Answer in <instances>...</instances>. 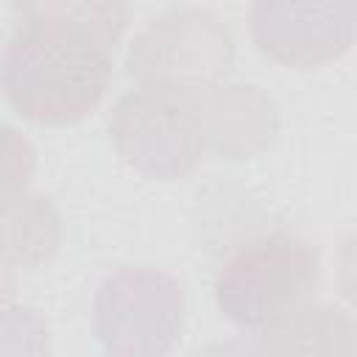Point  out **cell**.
Returning a JSON list of instances; mask_svg holds the SVG:
<instances>
[{
  "label": "cell",
  "mask_w": 357,
  "mask_h": 357,
  "mask_svg": "<svg viewBox=\"0 0 357 357\" xmlns=\"http://www.w3.org/2000/svg\"><path fill=\"white\" fill-rule=\"evenodd\" d=\"M14 290H17V271L0 265V307L3 304H11Z\"/></svg>",
  "instance_id": "4fadbf2b"
},
{
  "label": "cell",
  "mask_w": 357,
  "mask_h": 357,
  "mask_svg": "<svg viewBox=\"0 0 357 357\" xmlns=\"http://www.w3.org/2000/svg\"><path fill=\"white\" fill-rule=\"evenodd\" d=\"M204 148L226 159H248L279 134L276 100L257 84H218L187 98Z\"/></svg>",
  "instance_id": "52a82bcc"
},
{
  "label": "cell",
  "mask_w": 357,
  "mask_h": 357,
  "mask_svg": "<svg viewBox=\"0 0 357 357\" xmlns=\"http://www.w3.org/2000/svg\"><path fill=\"white\" fill-rule=\"evenodd\" d=\"M0 357H50V329L33 307H0Z\"/></svg>",
  "instance_id": "30bf717a"
},
{
  "label": "cell",
  "mask_w": 357,
  "mask_h": 357,
  "mask_svg": "<svg viewBox=\"0 0 357 357\" xmlns=\"http://www.w3.org/2000/svg\"><path fill=\"white\" fill-rule=\"evenodd\" d=\"M259 357H357V326L337 304H304L257 340Z\"/></svg>",
  "instance_id": "ba28073f"
},
{
  "label": "cell",
  "mask_w": 357,
  "mask_h": 357,
  "mask_svg": "<svg viewBox=\"0 0 357 357\" xmlns=\"http://www.w3.org/2000/svg\"><path fill=\"white\" fill-rule=\"evenodd\" d=\"M354 3H254L248 28L276 64L315 70L343 59L354 42Z\"/></svg>",
  "instance_id": "8992f818"
},
{
  "label": "cell",
  "mask_w": 357,
  "mask_h": 357,
  "mask_svg": "<svg viewBox=\"0 0 357 357\" xmlns=\"http://www.w3.org/2000/svg\"><path fill=\"white\" fill-rule=\"evenodd\" d=\"M321 279L318 248L287 231L237 243L215 271L218 310L240 329H268L312 301Z\"/></svg>",
  "instance_id": "7a4b0ae2"
},
{
  "label": "cell",
  "mask_w": 357,
  "mask_h": 357,
  "mask_svg": "<svg viewBox=\"0 0 357 357\" xmlns=\"http://www.w3.org/2000/svg\"><path fill=\"white\" fill-rule=\"evenodd\" d=\"M33 170L36 151L31 139L20 128L0 123V201L25 192L33 181Z\"/></svg>",
  "instance_id": "8fae6325"
},
{
  "label": "cell",
  "mask_w": 357,
  "mask_h": 357,
  "mask_svg": "<svg viewBox=\"0 0 357 357\" xmlns=\"http://www.w3.org/2000/svg\"><path fill=\"white\" fill-rule=\"evenodd\" d=\"M117 156L156 181L187 178L204 159V139L187 98L137 86L120 95L106 120Z\"/></svg>",
  "instance_id": "5b68a950"
},
{
  "label": "cell",
  "mask_w": 357,
  "mask_h": 357,
  "mask_svg": "<svg viewBox=\"0 0 357 357\" xmlns=\"http://www.w3.org/2000/svg\"><path fill=\"white\" fill-rule=\"evenodd\" d=\"M128 25L117 0H36L14 6L0 81L11 109L39 126H73L98 109L112 56Z\"/></svg>",
  "instance_id": "6da1fadb"
},
{
  "label": "cell",
  "mask_w": 357,
  "mask_h": 357,
  "mask_svg": "<svg viewBox=\"0 0 357 357\" xmlns=\"http://www.w3.org/2000/svg\"><path fill=\"white\" fill-rule=\"evenodd\" d=\"M192 357H259V351H257L254 340L234 337V340H223V343H209V346L198 349Z\"/></svg>",
  "instance_id": "7c38bea8"
},
{
  "label": "cell",
  "mask_w": 357,
  "mask_h": 357,
  "mask_svg": "<svg viewBox=\"0 0 357 357\" xmlns=\"http://www.w3.org/2000/svg\"><path fill=\"white\" fill-rule=\"evenodd\" d=\"M92 329L109 357H165L184 332V287L151 265L117 268L95 290Z\"/></svg>",
  "instance_id": "277c9868"
},
{
  "label": "cell",
  "mask_w": 357,
  "mask_h": 357,
  "mask_svg": "<svg viewBox=\"0 0 357 357\" xmlns=\"http://www.w3.org/2000/svg\"><path fill=\"white\" fill-rule=\"evenodd\" d=\"M61 240L64 220L50 195L25 190L0 201V265L36 271L59 254Z\"/></svg>",
  "instance_id": "9c48e42d"
},
{
  "label": "cell",
  "mask_w": 357,
  "mask_h": 357,
  "mask_svg": "<svg viewBox=\"0 0 357 357\" xmlns=\"http://www.w3.org/2000/svg\"><path fill=\"white\" fill-rule=\"evenodd\" d=\"M234 59V36L215 11L178 6L137 31L126 53V73L145 89L192 98L223 84Z\"/></svg>",
  "instance_id": "3957f363"
}]
</instances>
